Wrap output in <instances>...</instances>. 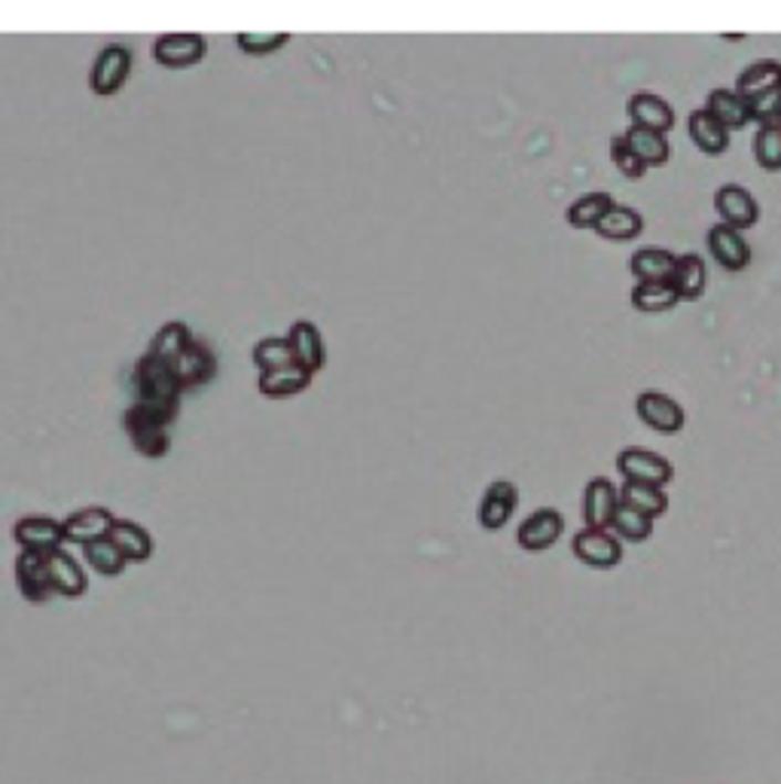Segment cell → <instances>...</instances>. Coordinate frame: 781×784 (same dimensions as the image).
Instances as JSON below:
<instances>
[{
  "instance_id": "obj_1",
  "label": "cell",
  "mask_w": 781,
  "mask_h": 784,
  "mask_svg": "<svg viewBox=\"0 0 781 784\" xmlns=\"http://www.w3.org/2000/svg\"><path fill=\"white\" fill-rule=\"evenodd\" d=\"M177 409H180L177 404H144V400H135L128 406L123 425H126L135 452H140L144 458L168 456V446H171L168 428L177 418Z\"/></svg>"
},
{
  "instance_id": "obj_2",
  "label": "cell",
  "mask_w": 781,
  "mask_h": 784,
  "mask_svg": "<svg viewBox=\"0 0 781 784\" xmlns=\"http://www.w3.org/2000/svg\"><path fill=\"white\" fill-rule=\"evenodd\" d=\"M180 394H184V388H180L171 364L156 360L153 355H144L135 364V400L180 406Z\"/></svg>"
},
{
  "instance_id": "obj_3",
  "label": "cell",
  "mask_w": 781,
  "mask_h": 784,
  "mask_svg": "<svg viewBox=\"0 0 781 784\" xmlns=\"http://www.w3.org/2000/svg\"><path fill=\"white\" fill-rule=\"evenodd\" d=\"M128 74H132V52L126 46H104L88 71V90L102 98H111L126 86Z\"/></svg>"
},
{
  "instance_id": "obj_4",
  "label": "cell",
  "mask_w": 781,
  "mask_h": 784,
  "mask_svg": "<svg viewBox=\"0 0 781 784\" xmlns=\"http://www.w3.org/2000/svg\"><path fill=\"white\" fill-rule=\"evenodd\" d=\"M208 55V43L202 34L196 31H184V34H163L153 43V59L168 67V71H187L196 67Z\"/></svg>"
},
{
  "instance_id": "obj_5",
  "label": "cell",
  "mask_w": 781,
  "mask_h": 784,
  "mask_svg": "<svg viewBox=\"0 0 781 784\" xmlns=\"http://www.w3.org/2000/svg\"><path fill=\"white\" fill-rule=\"evenodd\" d=\"M617 510H619V489L614 485V482L605 480V477H595V480L586 482V489H583V504H580V513H583L586 529L611 532Z\"/></svg>"
},
{
  "instance_id": "obj_6",
  "label": "cell",
  "mask_w": 781,
  "mask_h": 784,
  "mask_svg": "<svg viewBox=\"0 0 781 784\" xmlns=\"http://www.w3.org/2000/svg\"><path fill=\"white\" fill-rule=\"evenodd\" d=\"M574 556L583 562L586 568L611 571L623 562V541L617 534L598 532V529H583L574 534Z\"/></svg>"
},
{
  "instance_id": "obj_7",
  "label": "cell",
  "mask_w": 781,
  "mask_h": 784,
  "mask_svg": "<svg viewBox=\"0 0 781 784\" xmlns=\"http://www.w3.org/2000/svg\"><path fill=\"white\" fill-rule=\"evenodd\" d=\"M13 541L22 553L52 556L64 544V525L52 516H22L13 525Z\"/></svg>"
},
{
  "instance_id": "obj_8",
  "label": "cell",
  "mask_w": 781,
  "mask_h": 784,
  "mask_svg": "<svg viewBox=\"0 0 781 784\" xmlns=\"http://www.w3.org/2000/svg\"><path fill=\"white\" fill-rule=\"evenodd\" d=\"M635 412H638V418H642L647 428L656 430V433H668V437L684 430V425H687L684 406H680L675 397L659 391L638 394V397H635Z\"/></svg>"
},
{
  "instance_id": "obj_9",
  "label": "cell",
  "mask_w": 781,
  "mask_h": 784,
  "mask_svg": "<svg viewBox=\"0 0 781 784\" xmlns=\"http://www.w3.org/2000/svg\"><path fill=\"white\" fill-rule=\"evenodd\" d=\"M617 470L626 477V482H644V485H668L675 480V468L656 452L647 449H623L617 456Z\"/></svg>"
},
{
  "instance_id": "obj_10",
  "label": "cell",
  "mask_w": 781,
  "mask_h": 784,
  "mask_svg": "<svg viewBox=\"0 0 781 784\" xmlns=\"http://www.w3.org/2000/svg\"><path fill=\"white\" fill-rule=\"evenodd\" d=\"M50 556H40V553H19L13 562V577L19 593L31 605H46L52 598V583H50Z\"/></svg>"
},
{
  "instance_id": "obj_11",
  "label": "cell",
  "mask_w": 781,
  "mask_h": 784,
  "mask_svg": "<svg viewBox=\"0 0 781 784\" xmlns=\"http://www.w3.org/2000/svg\"><path fill=\"white\" fill-rule=\"evenodd\" d=\"M715 211L720 215V223L732 227L736 232L757 227V220H760V205L739 184H727L715 192Z\"/></svg>"
},
{
  "instance_id": "obj_12",
  "label": "cell",
  "mask_w": 781,
  "mask_h": 784,
  "mask_svg": "<svg viewBox=\"0 0 781 784\" xmlns=\"http://www.w3.org/2000/svg\"><path fill=\"white\" fill-rule=\"evenodd\" d=\"M565 532V519L559 510L553 506H543V510H534L517 532V544L525 550V553H543L555 546V541L562 537Z\"/></svg>"
},
{
  "instance_id": "obj_13",
  "label": "cell",
  "mask_w": 781,
  "mask_h": 784,
  "mask_svg": "<svg viewBox=\"0 0 781 784\" xmlns=\"http://www.w3.org/2000/svg\"><path fill=\"white\" fill-rule=\"evenodd\" d=\"M171 369H175V376L184 391H189V388H202V385H208V381H215L217 357L205 342L192 339L187 345V352L171 364Z\"/></svg>"
},
{
  "instance_id": "obj_14",
  "label": "cell",
  "mask_w": 781,
  "mask_h": 784,
  "mask_svg": "<svg viewBox=\"0 0 781 784\" xmlns=\"http://www.w3.org/2000/svg\"><path fill=\"white\" fill-rule=\"evenodd\" d=\"M708 251L723 272H742L751 263V244L742 239V232L723 223L708 229Z\"/></svg>"
},
{
  "instance_id": "obj_15",
  "label": "cell",
  "mask_w": 781,
  "mask_h": 784,
  "mask_svg": "<svg viewBox=\"0 0 781 784\" xmlns=\"http://www.w3.org/2000/svg\"><path fill=\"white\" fill-rule=\"evenodd\" d=\"M519 506V489L513 482L498 480L492 482L486 494H482V504H479V525L486 532H501L510 516L517 513Z\"/></svg>"
},
{
  "instance_id": "obj_16",
  "label": "cell",
  "mask_w": 781,
  "mask_h": 784,
  "mask_svg": "<svg viewBox=\"0 0 781 784\" xmlns=\"http://www.w3.org/2000/svg\"><path fill=\"white\" fill-rule=\"evenodd\" d=\"M116 516L111 513V510H104V506H86V510H74L71 516L64 519V541L67 544H80L86 546L92 544V541H102V537H107L111 534V529H114Z\"/></svg>"
},
{
  "instance_id": "obj_17",
  "label": "cell",
  "mask_w": 781,
  "mask_h": 784,
  "mask_svg": "<svg viewBox=\"0 0 781 784\" xmlns=\"http://www.w3.org/2000/svg\"><path fill=\"white\" fill-rule=\"evenodd\" d=\"M288 342H290V348H293L296 364H300L303 369H309L312 376L327 367V348H324V336H321V330H317L312 321H296V324L290 327Z\"/></svg>"
},
{
  "instance_id": "obj_18",
  "label": "cell",
  "mask_w": 781,
  "mask_h": 784,
  "mask_svg": "<svg viewBox=\"0 0 781 784\" xmlns=\"http://www.w3.org/2000/svg\"><path fill=\"white\" fill-rule=\"evenodd\" d=\"M626 114H629L632 126L650 128V132H659V135H668V132L675 128V111H671V104L663 102L659 95H650V92L632 95L629 104H626Z\"/></svg>"
},
{
  "instance_id": "obj_19",
  "label": "cell",
  "mask_w": 781,
  "mask_h": 784,
  "mask_svg": "<svg viewBox=\"0 0 781 784\" xmlns=\"http://www.w3.org/2000/svg\"><path fill=\"white\" fill-rule=\"evenodd\" d=\"M46 562H50L52 595H62V598H80V595H86V571H83V565H80L71 553L55 550Z\"/></svg>"
},
{
  "instance_id": "obj_20",
  "label": "cell",
  "mask_w": 781,
  "mask_h": 784,
  "mask_svg": "<svg viewBox=\"0 0 781 784\" xmlns=\"http://www.w3.org/2000/svg\"><path fill=\"white\" fill-rule=\"evenodd\" d=\"M312 379H315V376H312L309 369H303L300 364H293V367L260 373V379H257V391L263 394V397H269V400L296 397V394H303L312 388Z\"/></svg>"
},
{
  "instance_id": "obj_21",
  "label": "cell",
  "mask_w": 781,
  "mask_h": 784,
  "mask_svg": "<svg viewBox=\"0 0 781 784\" xmlns=\"http://www.w3.org/2000/svg\"><path fill=\"white\" fill-rule=\"evenodd\" d=\"M668 284L675 288L678 300H684V303L702 300L708 284V269L706 263H702V257H699V253H684V257H678V266L671 272Z\"/></svg>"
},
{
  "instance_id": "obj_22",
  "label": "cell",
  "mask_w": 781,
  "mask_h": 784,
  "mask_svg": "<svg viewBox=\"0 0 781 784\" xmlns=\"http://www.w3.org/2000/svg\"><path fill=\"white\" fill-rule=\"evenodd\" d=\"M687 132H690L694 144L699 147V150L706 153V156H723L727 147H730V132L720 126L718 119L708 114L706 107L690 114V119H687Z\"/></svg>"
},
{
  "instance_id": "obj_23",
  "label": "cell",
  "mask_w": 781,
  "mask_h": 784,
  "mask_svg": "<svg viewBox=\"0 0 781 784\" xmlns=\"http://www.w3.org/2000/svg\"><path fill=\"white\" fill-rule=\"evenodd\" d=\"M107 537H111V541L116 544V550L126 556V562H135V565H140V562H147V558L153 556L150 532H147L144 525H138V522L116 519L114 529H111V534H107Z\"/></svg>"
},
{
  "instance_id": "obj_24",
  "label": "cell",
  "mask_w": 781,
  "mask_h": 784,
  "mask_svg": "<svg viewBox=\"0 0 781 784\" xmlns=\"http://www.w3.org/2000/svg\"><path fill=\"white\" fill-rule=\"evenodd\" d=\"M678 266V257L666 248H642L635 251L629 260L632 275L638 279V284H656V281H668L671 272Z\"/></svg>"
},
{
  "instance_id": "obj_25",
  "label": "cell",
  "mask_w": 781,
  "mask_h": 784,
  "mask_svg": "<svg viewBox=\"0 0 781 784\" xmlns=\"http://www.w3.org/2000/svg\"><path fill=\"white\" fill-rule=\"evenodd\" d=\"M772 90H781V62H775V59L754 62L751 67H744L739 80H736V92L742 95L744 102L760 98V95H767Z\"/></svg>"
},
{
  "instance_id": "obj_26",
  "label": "cell",
  "mask_w": 781,
  "mask_h": 784,
  "mask_svg": "<svg viewBox=\"0 0 781 784\" xmlns=\"http://www.w3.org/2000/svg\"><path fill=\"white\" fill-rule=\"evenodd\" d=\"M706 111L727 132H736V128H744L751 123V111H748V102L736 90H715L708 95Z\"/></svg>"
},
{
  "instance_id": "obj_27",
  "label": "cell",
  "mask_w": 781,
  "mask_h": 784,
  "mask_svg": "<svg viewBox=\"0 0 781 784\" xmlns=\"http://www.w3.org/2000/svg\"><path fill=\"white\" fill-rule=\"evenodd\" d=\"M623 140H626L629 150L642 159L644 168H659V165H666L668 156H671V147H668L666 135L650 132V128L632 126L629 132L623 135Z\"/></svg>"
},
{
  "instance_id": "obj_28",
  "label": "cell",
  "mask_w": 781,
  "mask_h": 784,
  "mask_svg": "<svg viewBox=\"0 0 781 784\" xmlns=\"http://www.w3.org/2000/svg\"><path fill=\"white\" fill-rule=\"evenodd\" d=\"M614 208H617L614 196H607V192H586V196H580L577 202H571L565 220L567 227L574 229H595L602 223V217L607 211H614Z\"/></svg>"
},
{
  "instance_id": "obj_29",
  "label": "cell",
  "mask_w": 781,
  "mask_h": 784,
  "mask_svg": "<svg viewBox=\"0 0 781 784\" xmlns=\"http://www.w3.org/2000/svg\"><path fill=\"white\" fill-rule=\"evenodd\" d=\"M619 504L638 510L644 516L659 519L668 510V494L659 485H644V482H623L619 489Z\"/></svg>"
},
{
  "instance_id": "obj_30",
  "label": "cell",
  "mask_w": 781,
  "mask_h": 784,
  "mask_svg": "<svg viewBox=\"0 0 781 784\" xmlns=\"http://www.w3.org/2000/svg\"><path fill=\"white\" fill-rule=\"evenodd\" d=\"M189 342H192V333H189L187 324H180V321H168V324L159 327V333L153 336L147 355H153L156 360H165V364H175L177 357L187 352Z\"/></svg>"
},
{
  "instance_id": "obj_31",
  "label": "cell",
  "mask_w": 781,
  "mask_h": 784,
  "mask_svg": "<svg viewBox=\"0 0 781 784\" xmlns=\"http://www.w3.org/2000/svg\"><path fill=\"white\" fill-rule=\"evenodd\" d=\"M644 220L635 208H626V205H617L614 211H607L602 217V223L595 227V232L607 241H632L635 236H642Z\"/></svg>"
},
{
  "instance_id": "obj_32",
  "label": "cell",
  "mask_w": 781,
  "mask_h": 784,
  "mask_svg": "<svg viewBox=\"0 0 781 784\" xmlns=\"http://www.w3.org/2000/svg\"><path fill=\"white\" fill-rule=\"evenodd\" d=\"M678 293L668 281H656V284H638L632 291V305L638 312H647V315H659V312H671L678 305Z\"/></svg>"
},
{
  "instance_id": "obj_33",
  "label": "cell",
  "mask_w": 781,
  "mask_h": 784,
  "mask_svg": "<svg viewBox=\"0 0 781 784\" xmlns=\"http://www.w3.org/2000/svg\"><path fill=\"white\" fill-rule=\"evenodd\" d=\"M253 364L260 373H272V369H284L296 364L293 357V348H290L288 336H265L253 345Z\"/></svg>"
},
{
  "instance_id": "obj_34",
  "label": "cell",
  "mask_w": 781,
  "mask_h": 784,
  "mask_svg": "<svg viewBox=\"0 0 781 784\" xmlns=\"http://www.w3.org/2000/svg\"><path fill=\"white\" fill-rule=\"evenodd\" d=\"M83 553H86V565L88 568H95L102 577H119L123 571H126V556L116 550V544L111 541V537H102V541H92V544L83 546Z\"/></svg>"
},
{
  "instance_id": "obj_35",
  "label": "cell",
  "mask_w": 781,
  "mask_h": 784,
  "mask_svg": "<svg viewBox=\"0 0 781 784\" xmlns=\"http://www.w3.org/2000/svg\"><path fill=\"white\" fill-rule=\"evenodd\" d=\"M614 534H617L619 541H629V544H644L650 534H654V519L644 516V513H638V510H632V506H623L619 504L617 516H614Z\"/></svg>"
},
{
  "instance_id": "obj_36",
  "label": "cell",
  "mask_w": 781,
  "mask_h": 784,
  "mask_svg": "<svg viewBox=\"0 0 781 784\" xmlns=\"http://www.w3.org/2000/svg\"><path fill=\"white\" fill-rule=\"evenodd\" d=\"M754 159L760 168L767 171H781V128L779 126H760L754 135Z\"/></svg>"
},
{
  "instance_id": "obj_37",
  "label": "cell",
  "mask_w": 781,
  "mask_h": 784,
  "mask_svg": "<svg viewBox=\"0 0 781 784\" xmlns=\"http://www.w3.org/2000/svg\"><path fill=\"white\" fill-rule=\"evenodd\" d=\"M236 43H239V50L244 55H272L281 46H288L290 34H253V31H244V34L236 38Z\"/></svg>"
},
{
  "instance_id": "obj_38",
  "label": "cell",
  "mask_w": 781,
  "mask_h": 784,
  "mask_svg": "<svg viewBox=\"0 0 781 784\" xmlns=\"http://www.w3.org/2000/svg\"><path fill=\"white\" fill-rule=\"evenodd\" d=\"M748 111H751V119L760 123V126H779L781 123V90H772L760 98H751L748 102Z\"/></svg>"
},
{
  "instance_id": "obj_39",
  "label": "cell",
  "mask_w": 781,
  "mask_h": 784,
  "mask_svg": "<svg viewBox=\"0 0 781 784\" xmlns=\"http://www.w3.org/2000/svg\"><path fill=\"white\" fill-rule=\"evenodd\" d=\"M611 159H614L617 171L626 180H642L644 171H647V168L642 165V159H638V156L629 150V144H626L623 138L611 140Z\"/></svg>"
},
{
  "instance_id": "obj_40",
  "label": "cell",
  "mask_w": 781,
  "mask_h": 784,
  "mask_svg": "<svg viewBox=\"0 0 781 784\" xmlns=\"http://www.w3.org/2000/svg\"><path fill=\"white\" fill-rule=\"evenodd\" d=\"M779 128H781V123H779Z\"/></svg>"
}]
</instances>
